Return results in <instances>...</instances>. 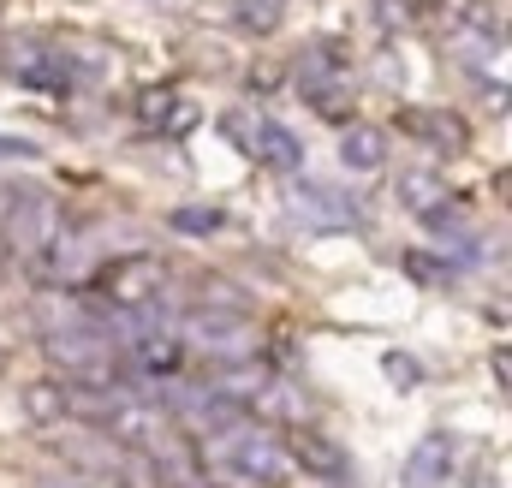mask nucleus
<instances>
[{"mask_svg":"<svg viewBox=\"0 0 512 488\" xmlns=\"http://www.w3.org/2000/svg\"><path fill=\"white\" fill-rule=\"evenodd\" d=\"M24 417L60 423V417H66V387H60V381H30V387H24Z\"/></svg>","mask_w":512,"mask_h":488,"instance_id":"nucleus-17","label":"nucleus"},{"mask_svg":"<svg viewBox=\"0 0 512 488\" xmlns=\"http://www.w3.org/2000/svg\"><path fill=\"white\" fill-rule=\"evenodd\" d=\"M280 6H286V0H233V24L251 30V36H268V30L280 24Z\"/></svg>","mask_w":512,"mask_h":488,"instance_id":"nucleus-18","label":"nucleus"},{"mask_svg":"<svg viewBox=\"0 0 512 488\" xmlns=\"http://www.w3.org/2000/svg\"><path fill=\"white\" fill-rule=\"evenodd\" d=\"M453 477H459V435L435 429V435H423L411 447V459L399 471V488H453Z\"/></svg>","mask_w":512,"mask_h":488,"instance_id":"nucleus-7","label":"nucleus"},{"mask_svg":"<svg viewBox=\"0 0 512 488\" xmlns=\"http://www.w3.org/2000/svg\"><path fill=\"white\" fill-rule=\"evenodd\" d=\"M131 364L161 381V375H179L185 369V346L173 334H143V340H131Z\"/></svg>","mask_w":512,"mask_h":488,"instance_id":"nucleus-12","label":"nucleus"},{"mask_svg":"<svg viewBox=\"0 0 512 488\" xmlns=\"http://www.w3.org/2000/svg\"><path fill=\"white\" fill-rule=\"evenodd\" d=\"M298 96L310 114L322 120H346L352 114V66H346V48L340 42H316L298 54Z\"/></svg>","mask_w":512,"mask_h":488,"instance_id":"nucleus-3","label":"nucleus"},{"mask_svg":"<svg viewBox=\"0 0 512 488\" xmlns=\"http://www.w3.org/2000/svg\"><path fill=\"white\" fill-rule=\"evenodd\" d=\"M6 72H12L24 90H48V96H66L72 78H78V66H66L60 54H48V48H24V42L6 48Z\"/></svg>","mask_w":512,"mask_h":488,"instance_id":"nucleus-8","label":"nucleus"},{"mask_svg":"<svg viewBox=\"0 0 512 488\" xmlns=\"http://www.w3.org/2000/svg\"><path fill=\"white\" fill-rule=\"evenodd\" d=\"M298 215H304V221H322V227H346V221H352L346 197H334L328 185H304V191H298Z\"/></svg>","mask_w":512,"mask_h":488,"instance_id":"nucleus-16","label":"nucleus"},{"mask_svg":"<svg viewBox=\"0 0 512 488\" xmlns=\"http://www.w3.org/2000/svg\"><path fill=\"white\" fill-rule=\"evenodd\" d=\"M24 155H36V143H24V137H0V161H24Z\"/></svg>","mask_w":512,"mask_h":488,"instance_id":"nucleus-23","label":"nucleus"},{"mask_svg":"<svg viewBox=\"0 0 512 488\" xmlns=\"http://www.w3.org/2000/svg\"><path fill=\"white\" fill-rule=\"evenodd\" d=\"M387 375H393V381H423V369L411 364V358H399V352L387 358Z\"/></svg>","mask_w":512,"mask_h":488,"instance_id":"nucleus-22","label":"nucleus"},{"mask_svg":"<svg viewBox=\"0 0 512 488\" xmlns=\"http://www.w3.org/2000/svg\"><path fill=\"white\" fill-rule=\"evenodd\" d=\"M399 197H405V209H411V215H423V221H429L435 209H447V203H453L447 179H441V173H429V167H423V173L411 167V173L399 179Z\"/></svg>","mask_w":512,"mask_h":488,"instance_id":"nucleus-13","label":"nucleus"},{"mask_svg":"<svg viewBox=\"0 0 512 488\" xmlns=\"http://www.w3.org/2000/svg\"><path fill=\"white\" fill-rule=\"evenodd\" d=\"M405 131H411V137H429L441 155H453V149L465 143V125L453 120V114H435V108H417V114H405Z\"/></svg>","mask_w":512,"mask_h":488,"instance_id":"nucleus-15","label":"nucleus"},{"mask_svg":"<svg viewBox=\"0 0 512 488\" xmlns=\"http://www.w3.org/2000/svg\"><path fill=\"white\" fill-rule=\"evenodd\" d=\"M185 488H203V483H185Z\"/></svg>","mask_w":512,"mask_h":488,"instance_id":"nucleus-25","label":"nucleus"},{"mask_svg":"<svg viewBox=\"0 0 512 488\" xmlns=\"http://www.w3.org/2000/svg\"><path fill=\"white\" fill-rule=\"evenodd\" d=\"M191 465H197L203 488H292V459H286L280 435L251 417L215 423L197 441Z\"/></svg>","mask_w":512,"mask_h":488,"instance_id":"nucleus-1","label":"nucleus"},{"mask_svg":"<svg viewBox=\"0 0 512 488\" xmlns=\"http://www.w3.org/2000/svg\"><path fill=\"white\" fill-rule=\"evenodd\" d=\"M221 221H227L221 209H179V215H173V227H179V233H215Z\"/></svg>","mask_w":512,"mask_h":488,"instance_id":"nucleus-20","label":"nucleus"},{"mask_svg":"<svg viewBox=\"0 0 512 488\" xmlns=\"http://www.w3.org/2000/svg\"><path fill=\"white\" fill-rule=\"evenodd\" d=\"M137 120L155 125V131H167V137H185V131L197 125V108H191L185 96H173V90H149L143 108H137Z\"/></svg>","mask_w":512,"mask_h":488,"instance_id":"nucleus-11","label":"nucleus"},{"mask_svg":"<svg viewBox=\"0 0 512 488\" xmlns=\"http://www.w3.org/2000/svg\"><path fill=\"white\" fill-rule=\"evenodd\" d=\"M221 137H227L239 155H251L256 167H268V173H298V167H304L298 137L274 120V114H262V108H227V114H221Z\"/></svg>","mask_w":512,"mask_h":488,"instance_id":"nucleus-2","label":"nucleus"},{"mask_svg":"<svg viewBox=\"0 0 512 488\" xmlns=\"http://www.w3.org/2000/svg\"><path fill=\"white\" fill-rule=\"evenodd\" d=\"M340 161H346L352 173H376V167L387 161V131H376V125H352L346 143H340Z\"/></svg>","mask_w":512,"mask_h":488,"instance_id":"nucleus-14","label":"nucleus"},{"mask_svg":"<svg viewBox=\"0 0 512 488\" xmlns=\"http://www.w3.org/2000/svg\"><path fill=\"white\" fill-rule=\"evenodd\" d=\"M6 274H12V244L0 239V286H6Z\"/></svg>","mask_w":512,"mask_h":488,"instance_id":"nucleus-24","label":"nucleus"},{"mask_svg":"<svg viewBox=\"0 0 512 488\" xmlns=\"http://www.w3.org/2000/svg\"><path fill=\"white\" fill-rule=\"evenodd\" d=\"M405 274H411V280H429V286L447 280V268H441L435 256H423V250H405Z\"/></svg>","mask_w":512,"mask_h":488,"instance_id":"nucleus-21","label":"nucleus"},{"mask_svg":"<svg viewBox=\"0 0 512 488\" xmlns=\"http://www.w3.org/2000/svg\"><path fill=\"white\" fill-rule=\"evenodd\" d=\"M280 447H286L292 465H304V471H316V477H328V483H346V453H340L328 435H316V429H292V435H280Z\"/></svg>","mask_w":512,"mask_h":488,"instance_id":"nucleus-9","label":"nucleus"},{"mask_svg":"<svg viewBox=\"0 0 512 488\" xmlns=\"http://www.w3.org/2000/svg\"><path fill=\"white\" fill-rule=\"evenodd\" d=\"M185 334L209 352H239L233 340H245L251 322H245V310H197V316H185Z\"/></svg>","mask_w":512,"mask_h":488,"instance_id":"nucleus-10","label":"nucleus"},{"mask_svg":"<svg viewBox=\"0 0 512 488\" xmlns=\"http://www.w3.org/2000/svg\"><path fill=\"white\" fill-rule=\"evenodd\" d=\"M161 292H167V262H155V256H120V262H108L90 280V298H108L126 316L131 310H149Z\"/></svg>","mask_w":512,"mask_h":488,"instance_id":"nucleus-4","label":"nucleus"},{"mask_svg":"<svg viewBox=\"0 0 512 488\" xmlns=\"http://www.w3.org/2000/svg\"><path fill=\"white\" fill-rule=\"evenodd\" d=\"M0 239L12 244V256H42L48 244L60 239V203L48 197V191H24L18 203H12V215H6V233Z\"/></svg>","mask_w":512,"mask_h":488,"instance_id":"nucleus-6","label":"nucleus"},{"mask_svg":"<svg viewBox=\"0 0 512 488\" xmlns=\"http://www.w3.org/2000/svg\"><path fill=\"white\" fill-rule=\"evenodd\" d=\"M48 364H60L66 375H78L84 387H108L114 381V346L102 334H78V328H54L48 334Z\"/></svg>","mask_w":512,"mask_h":488,"instance_id":"nucleus-5","label":"nucleus"},{"mask_svg":"<svg viewBox=\"0 0 512 488\" xmlns=\"http://www.w3.org/2000/svg\"><path fill=\"white\" fill-rule=\"evenodd\" d=\"M376 12H382V24H393V30H411L429 12V0H376Z\"/></svg>","mask_w":512,"mask_h":488,"instance_id":"nucleus-19","label":"nucleus"}]
</instances>
